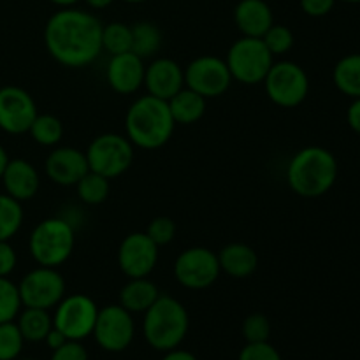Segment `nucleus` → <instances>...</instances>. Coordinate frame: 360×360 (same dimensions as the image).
Here are the masks:
<instances>
[{"instance_id": "nucleus-1", "label": "nucleus", "mask_w": 360, "mask_h": 360, "mask_svg": "<svg viewBox=\"0 0 360 360\" xmlns=\"http://www.w3.org/2000/svg\"><path fill=\"white\" fill-rule=\"evenodd\" d=\"M102 27L98 18L76 7H60L44 27V44L60 65L81 69L102 53Z\"/></svg>"}, {"instance_id": "nucleus-2", "label": "nucleus", "mask_w": 360, "mask_h": 360, "mask_svg": "<svg viewBox=\"0 0 360 360\" xmlns=\"http://www.w3.org/2000/svg\"><path fill=\"white\" fill-rule=\"evenodd\" d=\"M338 179V160L322 146H306L292 157L287 167V183L292 192L304 199L326 195Z\"/></svg>"}, {"instance_id": "nucleus-3", "label": "nucleus", "mask_w": 360, "mask_h": 360, "mask_svg": "<svg viewBox=\"0 0 360 360\" xmlns=\"http://www.w3.org/2000/svg\"><path fill=\"white\" fill-rule=\"evenodd\" d=\"M174 127L167 101L150 94L134 101L125 115L127 137L141 150H158L167 144Z\"/></svg>"}, {"instance_id": "nucleus-4", "label": "nucleus", "mask_w": 360, "mask_h": 360, "mask_svg": "<svg viewBox=\"0 0 360 360\" xmlns=\"http://www.w3.org/2000/svg\"><path fill=\"white\" fill-rule=\"evenodd\" d=\"M188 311L178 299L160 295L144 311L143 336L151 348L169 352L178 348L188 334Z\"/></svg>"}, {"instance_id": "nucleus-5", "label": "nucleus", "mask_w": 360, "mask_h": 360, "mask_svg": "<svg viewBox=\"0 0 360 360\" xmlns=\"http://www.w3.org/2000/svg\"><path fill=\"white\" fill-rule=\"evenodd\" d=\"M76 245L74 227L67 218L53 217L46 218L41 224L35 225L28 238V250L30 255L39 266L56 267L70 259Z\"/></svg>"}, {"instance_id": "nucleus-6", "label": "nucleus", "mask_w": 360, "mask_h": 360, "mask_svg": "<svg viewBox=\"0 0 360 360\" xmlns=\"http://www.w3.org/2000/svg\"><path fill=\"white\" fill-rule=\"evenodd\" d=\"M232 79L241 84H260L266 79L271 65L274 63V56L266 48L262 39L245 37L231 46L225 58Z\"/></svg>"}, {"instance_id": "nucleus-7", "label": "nucleus", "mask_w": 360, "mask_h": 360, "mask_svg": "<svg viewBox=\"0 0 360 360\" xmlns=\"http://www.w3.org/2000/svg\"><path fill=\"white\" fill-rule=\"evenodd\" d=\"M84 155L90 171L112 179L130 169L134 162V144L122 134H102L91 141Z\"/></svg>"}, {"instance_id": "nucleus-8", "label": "nucleus", "mask_w": 360, "mask_h": 360, "mask_svg": "<svg viewBox=\"0 0 360 360\" xmlns=\"http://www.w3.org/2000/svg\"><path fill=\"white\" fill-rule=\"evenodd\" d=\"M267 97L271 102L285 109L301 105L306 101L309 91V79L306 70L299 63L281 60L274 62L267 72L266 79Z\"/></svg>"}, {"instance_id": "nucleus-9", "label": "nucleus", "mask_w": 360, "mask_h": 360, "mask_svg": "<svg viewBox=\"0 0 360 360\" xmlns=\"http://www.w3.org/2000/svg\"><path fill=\"white\" fill-rule=\"evenodd\" d=\"M98 308L91 297L84 294L65 295L55 306L53 326L69 341H83L91 336Z\"/></svg>"}, {"instance_id": "nucleus-10", "label": "nucleus", "mask_w": 360, "mask_h": 360, "mask_svg": "<svg viewBox=\"0 0 360 360\" xmlns=\"http://www.w3.org/2000/svg\"><path fill=\"white\" fill-rule=\"evenodd\" d=\"M18 290L23 308L49 311L65 297V280L56 267L39 266L21 278Z\"/></svg>"}, {"instance_id": "nucleus-11", "label": "nucleus", "mask_w": 360, "mask_h": 360, "mask_svg": "<svg viewBox=\"0 0 360 360\" xmlns=\"http://www.w3.org/2000/svg\"><path fill=\"white\" fill-rule=\"evenodd\" d=\"M218 255L204 246L183 250L174 262V278L188 290H204L220 278Z\"/></svg>"}, {"instance_id": "nucleus-12", "label": "nucleus", "mask_w": 360, "mask_h": 360, "mask_svg": "<svg viewBox=\"0 0 360 360\" xmlns=\"http://www.w3.org/2000/svg\"><path fill=\"white\" fill-rule=\"evenodd\" d=\"M91 336L95 338L98 347L109 354L125 352L136 336L132 313H129L120 304H109L98 309Z\"/></svg>"}, {"instance_id": "nucleus-13", "label": "nucleus", "mask_w": 360, "mask_h": 360, "mask_svg": "<svg viewBox=\"0 0 360 360\" xmlns=\"http://www.w3.org/2000/svg\"><path fill=\"white\" fill-rule=\"evenodd\" d=\"M231 70L225 60L204 55L192 60L185 69V86L204 98H217L229 90L232 83Z\"/></svg>"}, {"instance_id": "nucleus-14", "label": "nucleus", "mask_w": 360, "mask_h": 360, "mask_svg": "<svg viewBox=\"0 0 360 360\" xmlns=\"http://www.w3.org/2000/svg\"><path fill=\"white\" fill-rule=\"evenodd\" d=\"M37 115V104L27 90L11 84L0 88V130L21 136L28 132Z\"/></svg>"}, {"instance_id": "nucleus-15", "label": "nucleus", "mask_w": 360, "mask_h": 360, "mask_svg": "<svg viewBox=\"0 0 360 360\" xmlns=\"http://www.w3.org/2000/svg\"><path fill=\"white\" fill-rule=\"evenodd\" d=\"M118 267L127 278H148L158 262V246L146 232L125 236L118 248Z\"/></svg>"}, {"instance_id": "nucleus-16", "label": "nucleus", "mask_w": 360, "mask_h": 360, "mask_svg": "<svg viewBox=\"0 0 360 360\" xmlns=\"http://www.w3.org/2000/svg\"><path fill=\"white\" fill-rule=\"evenodd\" d=\"M46 176L60 186H76V183L90 171L84 151L72 146L55 148L46 157Z\"/></svg>"}, {"instance_id": "nucleus-17", "label": "nucleus", "mask_w": 360, "mask_h": 360, "mask_svg": "<svg viewBox=\"0 0 360 360\" xmlns=\"http://www.w3.org/2000/svg\"><path fill=\"white\" fill-rule=\"evenodd\" d=\"M144 86L153 97L169 101L185 88V70L172 58H155L144 70Z\"/></svg>"}, {"instance_id": "nucleus-18", "label": "nucleus", "mask_w": 360, "mask_h": 360, "mask_svg": "<svg viewBox=\"0 0 360 360\" xmlns=\"http://www.w3.org/2000/svg\"><path fill=\"white\" fill-rule=\"evenodd\" d=\"M144 60L136 53L127 51L122 55H112L108 63L105 77L116 94L130 95L136 94L144 84Z\"/></svg>"}, {"instance_id": "nucleus-19", "label": "nucleus", "mask_w": 360, "mask_h": 360, "mask_svg": "<svg viewBox=\"0 0 360 360\" xmlns=\"http://www.w3.org/2000/svg\"><path fill=\"white\" fill-rule=\"evenodd\" d=\"M0 181H2L7 195L20 202L34 199L41 188V178H39L37 169L25 158H9Z\"/></svg>"}, {"instance_id": "nucleus-20", "label": "nucleus", "mask_w": 360, "mask_h": 360, "mask_svg": "<svg viewBox=\"0 0 360 360\" xmlns=\"http://www.w3.org/2000/svg\"><path fill=\"white\" fill-rule=\"evenodd\" d=\"M234 21L245 37L262 39L274 23V18L269 4L264 0H239L234 9Z\"/></svg>"}, {"instance_id": "nucleus-21", "label": "nucleus", "mask_w": 360, "mask_h": 360, "mask_svg": "<svg viewBox=\"0 0 360 360\" xmlns=\"http://www.w3.org/2000/svg\"><path fill=\"white\" fill-rule=\"evenodd\" d=\"M217 255L221 273L231 278H238V280L252 276L259 266V257L255 250L245 243H231L224 246Z\"/></svg>"}, {"instance_id": "nucleus-22", "label": "nucleus", "mask_w": 360, "mask_h": 360, "mask_svg": "<svg viewBox=\"0 0 360 360\" xmlns=\"http://www.w3.org/2000/svg\"><path fill=\"white\" fill-rule=\"evenodd\" d=\"M160 297L158 287L148 278H130L120 290V306L129 313H144Z\"/></svg>"}, {"instance_id": "nucleus-23", "label": "nucleus", "mask_w": 360, "mask_h": 360, "mask_svg": "<svg viewBox=\"0 0 360 360\" xmlns=\"http://www.w3.org/2000/svg\"><path fill=\"white\" fill-rule=\"evenodd\" d=\"M206 101L207 98L186 86L169 98L167 104L176 125H193L199 122L206 112Z\"/></svg>"}, {"instance_id": "nucleus-24", "label": "nucleus", "mask_w": 360, "mask_h": 360, "mask_svg": "<svg viewBox=\"0 0 360 360\" xmlns=\"http://www.w3.org/2000/svg\"><path fill=\"white\" fill-rule=\"evenodd\" d=\"M16 319V326L25 343H41L53 329V316L49 315L48 309L25 308L23 311L18 313Z\"/></svg>"}, {"instance_id": "nucleus-25", "label": "nucleus", "mask_w": 360, "mask_h": 360, "mask_svg": "<svg viewBox=\"0 0 360 360\" xmlns=\"http://www.w3.org/2000/svg\"><path fill=\"white\" fill-rule=\"evenodd\" d=\"M333 79L338 90L350 98L360 97V53H350L336 63Z\"/></svg>"}, {"instance_id": "nucleus-26", "label": "nucleus", "mask_w": 360, "mask_h": 360, "mask_svg": "<svg viewBox=\"0 0 360 360\" xmlns=\"http://www.w3.org/2000/svg\"><path fill=\"white\" fill-rule=\"evenodd\" d=\"M132 53L143 60L157 55L162 48V32L151 21H139L132 25Z\"/></svg>"}, {"instance_id": "nucleus-27", "label": "nucleus", "mask_w": 360, "mask_h": 360, "mask_svg": "<svg viewBox=\"0 0 360 360\" xmlns=\"http://www.w3.org/2000/svg\"><path fill=\"white\" fill-rule=\"evenodd\" d=\"M23 207L20 200L0 193V241H11L23 225Z\"/></svg>"}, {"instance_id": "nucleus-28", "label": "nucleus", "mask_w": 360, "mask_h": 360, "mask_svg": "<svg viewBox=\"0 0 360 360\" xmlns=\"http://www.w3.org/2000/svg\"><path fill=\"white\" fill-rule=\"evenodd\" d=\"M111 179L104 178V176L97 174L94 171H88L79 181L76 183L77 197H79L81 202H84L86 206H98V204L104 202L109 197V185Z\"/></svg>"}, {"instance_id": "nucleus-29", "label": "nucleus", "mask_w": 360, "mask_h": 360, "mask_svg": "<svg viewBox=\"0 0 360 360\" xmlns=\"http://www.w3.org/2000/svg\"><path fill=\"white\" fill-rule=\"evenodd\" d=\"M28 134L41 146H56L63 137V123L53 115H37Z\"/></svg>"}, {"instance_id": "nucleus-30", "label": "nucleus", "mask_w": 360, "mask_h": 360, "mask_svg": "<svg viewBox=\"0 0 360 360\" xmlns=\"http://www.w3.org/2000/svg\"><path fill=\"white\" fill-rule=\"evenodd\" d=\"M102 49L111 56L132 51V28L120 21L102 27Z\"/></svg>"}, {"instance_id": "nucleus-31", "label": "nucleus", "mask_w": 360, "mask_h": 360, "mask_svg": "<svg viewBox=\"0 0 360 360\" xmlns=\"http://www.w3.org/2000/svg\"><path fill=\"white\" fill-rule=\"evenodd\" d=\"M21 311V299L18 285L7 276H0V323L16 320Z\"/></svg>"}, {"instance_id": "nucleus-32", "label": "nucleus", "mask_w": 360, "mask_h": 360, "mask_svg": "<svg viewBox=\"0 0 360 360\" xmlns=\"http://www.w3.org/2000/svg\"><path fill=\"white\" fill-rule=\"evenodd\" d=\"M25 340L16 322L0 323V360H16L23 352Z\"/></svg>"}, {"instance_id": "nucleus-33", "label": "nucleus", "mask_w": 360, "mask_h": 360, "mask_svg": "<svg viewBox=\"0 0 360 360\" xmlns=\"http://www.w3.org/2000/svg\"><path fill=\"white\" fill-rule=\"evenodd\" d=\"M262 41L264 44H266V48L271 51V55L281 56L287 55L292 49V46H294V34H292L290 28L285 27V25L273 23L269 30L264 34Z\"/></svg>"}, {"instance_id": "nucleus-34", "label": "nucleus", "mask_w": 360, "mask_h": 360, "mask_svg": "<svg viewBox=\"0 0 360 360\" xmlns=\"http://www.w3.org/2000/svg\"><path fill=\"white\" fill-rule=\"evenodd\" d=\"M271 322L262 313H252L243 322V338L246 343H264L269 341Z\"/></svg>"}, {"instance_id": "nucleus-35", "label": "nucleus", "mask_w": 360, "mask_h": 360, "mask_svg": "<svg viewBox=\"0 0 360 360\" xmlns=\"http://www.w3.org/2000/svg\"><path fill=\"white\" fill-rule=\"evenodd\" d=\"M146 234L160 248L172 243V239L176 238V224L169 217H157L150 221Z\"/></svg>"}, {"instance_id": "nucleus-36", "label": "nucleus", "mask_w": 360, "mask_h": 360, "mask_svg": "<svg viewBox=\"0 0 360 360\" xmlns=\"http://www.w3.org/2000/svg\"><path fill=\"white\" fill-rule=\"evenodd\" d=\"M238 360H283L281 359L280 352L269 343H246L243 347L241 354H239Z\"/></svg>"}, {"instance_id": "nucleus-37", "label": "nucleus", "mask_w": 360, "mask_h": 360, "mask_svg": "<svg viewBox=\"0 0 360 360\" xmlns=\"http://www.w3.org/2000/svg\"><path fill=\"white\" fill-rule=\"evenodd\" d=\"M49 360H88V352L81 341H67L65 345L53 350Z\"/></svg>"}, {"instance_id": "nucleus-38", "label": "nucleus", "mask_w": 360, "mask_h": 360, "mask_svg": "<svg viewBox=\"0 0 360 360\" xmlns=\"http://www.w3.org/2000/svg\"><path fill=\"white\" fill-rule=\"evenodd\" d=\"M338 0H299L302 13L311 18L327 16L334 9Z\"/></svg>"}, {"instance_id": "nucleus-39", "label": "nucleus", "mask_w": 360, "mask_h": 360, "mask_svg": "<svg viewBox=\"0 0 360 360\" xmlns=\"http://www.w3.org/2000/svg\"><path fill=\"white\" fill-rule=\"evenodd\" d=\"M18 255L9 241H0V276H9L16 269Z\"/></svg>"}, {"instance_id": "nucleus-40", "label": "nucleus", "mask_w": 360, "mask_h": 360, "mask_svg": "<svg viewBox=\"0 0 360 360\" xmlns=\"http://www.w3.org/2000/svg\"><path fill=\"white\" fill-rule=\"evenodd\" d=\"M347 122L350 129L360 136V97L352 98V104L348 105L347 111Z\"/></svg>"}, {"instance_id": "nucleus-41", "label": "nucleus", "mask_w": 360, "mask_h": 360, "mask_svg": "<svg viewBox=\"0 0 360 360\" xmlns=\"http://www.w3.org/2000/svg\"><path fill=\"white\" fill-rule=\"evenodd\" d=\"M67 341H69V340H67V338L63 336V334L60 333V330L56 329L55 326H53V329L49 330V333H48V336H46L44 343L48 345V348H49V350L53 352V350H56V348H60V347H62V345H65Z\"/></svg>"}, {"instance_id": "nucleus-42", "label": "nucleus", "mask_w": 360, "mask_h": 360, "mask_svg": "<svg viewBox=\"0 0 360 360\" xmlns=\"http://www.w3.org/2000/svg\"><path fill=\"white\" fill-rule=\"evenodd\" d=\"M162 360H197L195 355L192 352L181 350V348H174V350L165 352V355Z\"/></svg>"}, {"instance_id": "nucleus-43", "label": "nucleus", "mask_w": 360, "mask_h": 360, "mask_svg": "<svg viewBox=\"0 0 360 360\" xmlns=\"http://www.w3.org/2000/svg\"><path fill=\"white\" fill-rule=\"evenodd\" d=\"M84 2H86L88 7H91V9H105V7L111 6L115 0H84Z\"/></svg>"}, {"instance_id": "nucleus-44", "label": "nucleus", "mask_w": 360, "mask_h": 360, "mask_svg": "<svg viewBox=\"0 0 360 360\" xmlns=\"http://www.w3.org/2000/svg\"><path fill=\"white\" fill-rule=\"evenodd\" d=\"M7 162H9V155H7L6 148H4L2 144H0V178H2V174H4V169H6Z\"/></svg>"}, {"instance_id": "nucleus-45", "label": "nucleus", "mask_w": 360, "mask_h": 360, "mask_svg": "<svg viewBox=\"0 0 360 360\" xmlns=\"http://www.w3.org/2000/svg\"><path fill=\"white\" fill-rule=\"evenodd\" d=\"M49 2L55 4V6L58 7H74L79 0H49Z\"/></svg>"}, {"instance_id": "nucleus-46", "label": "nucleus", "mask_w": 360, "mask_h": 360, "mask_svg": "<svg viewBox=\"0 0 360 360\" xmlns=\"http://www.w3.org/2000/svg\"><path fill=\"white\" fill-rule=\"evenodd\" d=\"M123 2H127V4H143V2H146V0H123Z\"/></svg>"}, {"instance_id": "nucleus-47", "label": "nucleus", "mask_w": 360, "mask_h": 360, "mask_svg": "<svg viewBox=\"0 0 360 360\" xmlns=\"http://www.w3.org/2000/svg\"><path fill=\"white\" fill-rule=\"evenodd\" d=\"M340 2H345V4H360V0H340Z\"/></svg>"}, {"instance_id": "nucleus-48", "label": "nucleus", "mask_w": 360, "mask_h": 360, "mask_svg": "<svg viewBox=\"0 0 360 360\" xmlns=\"http://www.w3.org/2000/svg\"><path fill=\"white\" fill-rule=\"evenodd\" d=\"M16 360H37V359H16Z\"/></svg>"}]
</instances>
